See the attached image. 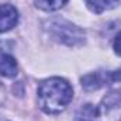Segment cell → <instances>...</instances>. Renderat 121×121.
<instances>
[{
	"instance_id": "obj_10",
	"label": "cell",
	"mask_w": 121,
	"mask_h": 121,
	"mask_svg": "<svg viewBox=\"0 0 121 121\" xmlns=\"http://www.w3.org/2000/svg\"><path fill=\"white\" fill-rule=\"evenodd\" d=\"M113 48H114V52L121 56V32L116 37V39H114V44H113Z\"/></svg>"
},
{
	"instance_id": "obj_3",
	"label": "cell",
	"mask_w": 121,
	"mask_h": 121,
	"mask_svg": "<svg viewBox=\"0 0 121 121\" xmlns=\"http://www.w3.org/2000/svg\"><path fill=\"white\" fill-rule=\"evenodd\" d=\"M100 121H121V89L110 91L99 106Z\"/></svg>"
},
{
	"instance_id": "obj_11",
	"label": "cell",
	"mask_w": 121,
	"mask_h": 121,
	"mask_svg": "<svg viewBox=\"0 0 121 121\" xmlns=\"http://www.w3.org/2000/svg\"><path fill=\"white\" fill-rule=\"evenodd\" d=\"M110 80L111 82H121V68L114 72H110Z\"/></svg>"
},
{
	"instance_id": "obj_4",
	"label": "cell",
	"mask_w": 121,
	"mask_h": 121,
	"mask_svg": "<svg viewBox=\"0 0 121 121\" xmlns=\"http://www.w3.org/2000/svg\"><path fill=\"white\" fill-rule=\"evenodd\" d=\"M18 23V11L13 4H0V32L13 30Z\"/></svg>"
},
{
	"instance_id": "obj_2",
	"label": "cell",
	"mask_w": 121,
	"mask_h": 121,
	"mask_svg": "<svg viewBox=\"0 0 121 121\" xmlns=\"http://www.w3.org/2000/svg\"><path fill=\"white\" fill-rule=\"evenodd\" d=\"M47 30L54 39L68 47H78L85 42V31L62 18L51 20L47 24Z\"/></svg>"
},
{
	"instance_id": "obj_8",
	"label": "cell",
	"mask_w": 121,
	"mask_h": 121,
	"mask_svg": "<svg viewBox=\"0 0 121 121\" xmlns=\"http://www.w3.org/2000/svg\"><path fill=\"white\" fill-rule=\"evenodd\" d=\"M85 3L87 9L96 14H100L107 10H113L118 6V0H85Z\"/></svg>"
},
{
	"instance_id": "obj_9",
	"label": "cell",
	"mask_w": 121,
	"mask_h": 121,
	"mask_svg": "<svg viewBox=\"0 0 121 121\" xmlns=\"http://www.w3.org/2000/svg\"><path fill=\"white\" fill-rule=\"evenodd\" d=\"M68 0H34L35 6L45 11H55L66 4Z\"/></svg>"
},
{
	"instance_id": "obj_1",
	"label": "cell",
	"mask_w": 121,
	"mask_h": 121,
	"mask_svg": "<svg viewBox=\"0 0 121 121\" xmlns=\"http://www.w3.org/2000/svg\"><path fill=\"white\" fill-rule=\"evenodd\" d=\"M38 106L47 114H59L73 99V89L62 78H49L39 83L37 91Z\"/></svg>"
},
{
	"instance_id": "obj_6",
	"label": "cell",
	"mask_w": 121,
	"mask_h": 121,
	"mask_svg": "<svg viewBox=\"0 0 121 121\" xmlns=\"http://www.w3.org/2000/svg\"><path fill=\"white\" fill-rule=\"evenodd\" d=\"M18 73V65L9 54H0V75L4 78H14Z\"/></svg>"
},
{
	"instance_id": "obj_5",
	"label": "cell",
	"mask_w": 121,
	"mask_h": 121,
	"mask_svg": "<svg viewBox=\"0 0 121 121\" xmlns=\"http://www.w3.org/2000/svg\"><path fill=\"white\" fill-rule=\"evenodd\" d=\"M108 83H111L110 72H93L82 78V86L86 90H96Z\"/></svg>"
},
{
	"instance_id": "obj_7",
	"label": "cell",
	"mask_w": 121,
	"mask_h": 121,
	"mask_svg": "<svg viewBox=\"0 0 121 121\" xmlns=\"http://www.w3.org/2000/svg\"><path fill=\"white\" fill-rule=\"evenodd\" d=\"M75 121H100L99 106H94L90 103L82 106L75 116Z\"/></svg>"
}]
</instances>
